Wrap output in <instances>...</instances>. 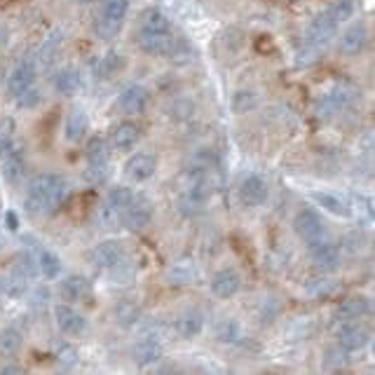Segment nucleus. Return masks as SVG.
Segmentation results:
<instances>
[{"mask_svg":"<svg viewBox=\"0 0 375 375\" xmlns=\"http://www.w3.org/2000/svg\"><path fill=\"white\" fill-rule=\"evenodd\" d=\"M69 195V183L59 174H40L28 183L24 207L30 216H50Z\"/></svg>","mask_w":375,"mask_h":375,"instance_id":"f257e3e1","label":"nucleus"},{"mask_svg":"<svg viewBox=\"0 0 375 375\" xmlns=\"http://www.w3.org/2000/svg\"><path fill=\"white\" fill-rule=\"evenodd\" d=\"M132 200H134V193L127 186L110 188L106 195V202H103V207L99 209V220L106 227L122 225V213H125V209Z\"/></svg>","mask_w":375,"mask_h":375,"instance_id":"f03ea898","label":"nucleus"},{"mask_svg":"<svg viewBox=\"0 0 375 375\" xmlns=\"http://www.w3.org/2000/svg\"><path fill=\"white\" fill-rule=\"evenodd\" d=\"M356 101H361L359 91L354 87H349V85H338V87H333L329 94H324L322 99H319L317 110H319V115H324V118H331V115H338V113H342V110L352 108Z\"/></svg>","mask_w":375,"mask_h":375,"instance_id":"7ed1b4c3","label":"nucleus"},{"mask_svg":"<svg viewBox=\"0 0 375 375\" xmlns=\"http://www.w3.org/2000/svg\"><path fill=\"white\" fill-rule=\"evenodd\" d=\"M0 174L8 183L21 181V176L26 174V152L17 139L0 150Z\"/></svg>","mask_w":375,"mask_h":375,"instance_id":"20e7f679","label":"nucleus"},{"mask_svg":"<svg viewBox=\"0 0 375 375\" xmlns=\"http://www.w3.org/2000/svg\"><path fill=\"white\" fill-rule=\"evenodd\" d=\"M152 220V204L146 198H134L127 204L125 213H122V225L132 232H141L150 225Z\"/></svg>","mask_w":375,"mask_h":375,"instance_id":"39448f33","label":"nucleus"},{"mask_svg":"<svg viewBox=\"0 0 375 375\" xmlns=\"http://www.w3.org/2000/svg\"><path fill=\"white\" fill-rule=\"evenodd\" d=\"M293 227H296L298 237L303 239L305 244H315L319 239L329 237L326 235V223L319 218V213L310 211V209H305V211L298 213L296 220H293Z\"/></svg>","mask_w":375,"mask_h":375,"instance_id":"423d86ee","label":"nucleus"},{"mask_svg":"<svg viewBox=\"0 0 375 375\" xmlns=\"http://www.w3.org/2000/svg\"><path fill=\"white\" fill-rule=\"evenodd\" d=\"M148 103H150V91L146 89L143 85H129V87L122 89L118 96V106L122 113H127V115L146 113Z\"/></svg>","mask_w":375,"mask_h":375,"instance_id":"0eeeda50","label":"nucleus"},{"mask_svg":"<svg viewBox=\"0 0 375 375\" xmlns=\"http://www.w3.org/2000/svg\"><path fill=\"white\" fill-rule=\"evenodd\" d=\"M155 171H157V157L150 155V152H134L125 162V174L134 183L148 181V178L155 176Z\"/></svg>","mask_w":375,"mask_h":375,"instance_id":"6e6552de","label":"nucleus"},{"mask_svg":"<svg viewBox=\"0 0 375 375\" xmlns=\"http://www.w3.org/2000/svg\"><path fill=\"white\" fill-rule=\"evenodd\" d=\"M242 291V277L235 268H223L211 277V293L216 298H235Z\"/></svg>","mask_w":375,"mask_h":375,"instance_id":"1a4fd4ad","label":"nucleus"},{"mask_svg":"<svg viewBox=\"0 0 375 375\" xmlns=\"http://www.w3.org/2000/svg\"><path fill=\"white\" fill-rule=\"evenodd\" d=\"M237 195H239V202H242V204L247 207V209H256V207L265 204L268 186H265V181H263L261 176L251 174V176L244 178L242 183H239Z\"/></svg>","mask_w":375,"mask_h":375,"instance_id":"9d476101","label":"nucleus"},{"mask_svg":"<svg viewBox=\"0 0 375 375\" xmlns=\"http://www.w3.org/2000/svg\"><path fill=\"white\" fill-rule=\"evenodd\" d=\"M54 322H57L59 331H64L66 335H80L87 329V319H85L76 307L59 303L54 305Z\"/></svg>","mask_w":375,"mask_h":375,"instance_id":"9b49d317","label":"nucleus"},{"mask_svg":"<svg viewBox=\"0 0 375 375\" xmlns=\"http://www.w3.org/2000/svg\"><path fill=\"white\" fill-rule=\"evenodd\" d=\"M338 345L345 347L347 352H356V349H364L368 345V340H371V333H368V329L364 324H354V322H347L342 324L340 329H338Z\"/></svg>","mask_w":375,"mask_h":375,"instance_id":"f8f14e48","label":"nucleus"},{"mask_svg":"<svg viewBox=\"0 0 375 375\" xmlns=\"http://www.w3.org/2000/svg\"><path fill=\"white\" fill-rule=\"evenodd\" d=\"M122 258H125V249H122V244L118 239H106V242L96 244L94 251H91V263L103 270L118 268L122 263Z\"/></svg>","mask_w":375,"mask_h":375,"instance_id":"ddd939ff","label":"nucleus"},{"mask_svg":"<svg viewBox=\"0 0 375 375\" xmlns=\"http://www.w3.org/2000/svg\"><path fill=\"white\" fill-rule=\"evenodd\" d=\"M338 33V24L331 19L329 12H322V15H317L315 19L310 21V26H307V40L312 42V45H329L331 40L335 38Z\"/></svg>","mask_w":375,"mask_h":375,"instance_id":"4468645a","label":"nucleus"},{"mask_svg":"<svg viewBox=\"0 0 375 375\" xmlns=\"http://www.w3.org/2000/svg\"><path fill=\"white\" fill-rule=\"evenodd\" d=\"M307 247H310L312 263H315L319 270H333L338 263H340V249H338V244L331 242L329 237L319 239L315 244H307Z\"/></svg>","mask_w":375,"mask_h":375,"instance_id":"2eb2a0df","label":"nucleus"},{"mask_svg":"<svg viewBox=\"0 0 375 375\" xmlns=\"http://www.w3.org/2000/svg\"><path fill=\"white\" fill-rule=\"evenodd\" d=\"M137 45L150 57H162L167 54L169 45H171V33L169 30H146L141 28L137 35Z\"/></svg>","mask_w":375,"mask_h":375,"instance_id":"dca6fc26","label":"nucleus"},{"mask_svg":"<svg viewBox=\"0 0 375 375\" xmlns=\"http://www.w3.org/2000/svg\"><path fill=\"white\" fill-rule=\"evenodd\" d=\"M35 82V64L33 61H21L19 66H15L12 73L8 76V94L15 99V96H19L24 89L30 87V85Z\"/></svg>","mask_w":375,"mask_h":375,"instance_id":"f3484780","label":"nucleus"},{"mask_svg":"<svg viewBox=\"0 0 375 375\" xmlns=\"http://www.w3.org/2000/svg\"><path fill=\"white\" fill-rule=\"evenodd\" d=\"M59 293H61V298H64L66 303H82V300H87V298H89L91 284H89L87 277H82V274H71V277H66V279L61 281Z\"/></svg>","mask_w":375,"mask_h":375,"instance_id":"a211bd4d","label":"nucleus"},{"mask_svg":"<svg viewBox=\"0 0 375 375\" xmlns=\"http://www.w3.org/2000/svg\"><path fill=\"white\" fill-rule=\"evenodd\" d=\"M366 45H368V28L364 26V24H354V26H349L345 33L340 35V40H338L340 52L349 54V57L364 52Z\"/></svg>","mask_w":375,"mask_h":375,"instance_id":"6ab92c4d","label":"nucleus"},{"mask_svg":"<svg viewBox=\"0 0 375 375\" xmlns=\"http://www.w3.org/2000/svg\"><path fill=\"white\" fill-rule=\"evenodd\" d=\"M162 354H164L162 342H159L157 338H152V335L139 340L137 345H134V349H132V356H134V361H137L139 366L157 364V361L162 359Z\"/></svg>","mask_w":375,"mask_h":375,"instance_id":"aec40b11","label":"nucleus"},{"mask_svg":"<svg viewBox=\"0 0 375 375\" xmlns=\"http://www.w3.org/2000/svg\"><path fill=\"white\" fill-rule=\"evenodd\" d=\"M200 277V265L193 258H178V261L167 270V279L174 286H188Z\"/></svg>","mask_w":375,"mask_h":375,"instance_id":"412c9836","label":"nucleus"},{"mask_svg":"<svg viewBox=\"0 0 375 375\" xmlns=\"http://www.w3.org/2000/svg\"><path fill=\"white\" fill-rule=\"evenodd\" d=\"M139 139H141V132L134 122H120V125L113 129V134H110V146L120 152H127V150H134Z\"/></svg>","mask_w":375,"mask_h":375,"instance_id":"4be33fe9","label":"nucleus"},{"mask_svg":"<svg viewBox=\"0 0 375 375\" xmlns=\"http://www.w3.org/2000/svg\"><path fill=\"white\" fill-rule=\"evenodd\" d=\"M89 129V118L87 113H85L82 108H73L69 110V115H66V122H64V134L66 139L71 141V143H80V141L85 139V134H87Z\"/></svg>","mask_w":375,"mask_h":375,"instance_id":"5701e85b","label":"nucleus"},{"mask_svg":"<svg viewBox=\"0 0 375 375\" xmlns=\"http://www.w3.org/2000/svg\"><path fill=\"white\" fill-rule=\"evenodd\" d=\"M174 326L178 335L190 340V338H198L202 333V329H204V317H202V312L198 310H186L183 315H178Z\"/></svg>","mask_w":375,"mask_h":375,"instance_id":"b1692460","label":"nucleus"},{"mask_svg":"<svg viewBox=\"0 0 375 375\" xmlns=\"http://www.w3.org/2000/svg\"><path fill=\"white\" fill-rule=\"evenodd\" d=\"M52 82H54V89L64 96H76L80 91V87H82V78H80V73L76 69H71V66L59 69L57 73H54Z\"/></svg>","mask_w":375,"mask_h":375,"instance_id":"393cba45","label":"nucleus"},{"mask_svg":"<svg viewBox=\"0 0 375 375\" xmlns=\"http://www.w3.org/2000/svg\"><path fill=\"white\" fill-rule=\"evenodd\" d=\"M368 312H371V300H368L366 296L347 298V300H342L340 307H338V317H340V319H349V322L366 317Z\"/></svg>","mask_w":375,"mask_h":375,"instance_id":"a878e982","label":"nucleus"},{"mask_svg":"<svg viewBox=\"0 0 375 375\" xmlns=\"http://www.w3.org/2000/svg\"><path fill=\"white\" fill-rule=\"evenodd\" d=\"M207 198H202L198 193H190V190H181V198H178V213L183 218H198L204 211Z\"/></svg>","mask_w":375,"mask_h":375,"instance_id":"bb28decb","label":"nucleus"},{"mask_svg":"<svg viewBox=\"0 0 375 375\" xmlns=\"http://www.w3.org/2000/svg\"><path fill=\"white\" fill-rule=\"evenodd\" d=\"M167 57L174 66H188L195 61V47L190 45V40H186V38H176V40L171 38Z\"/></svg>","mask_w":375,"mask_h":375,"instance_id":"cd10ccee","label":"nucleus"},{"mask_svg":"<svg viewBox=\"0 0 375 375\" xmlns=\"http://www.w3.org/2000/svg\"><path fill=\"white\" fill-rule=\"evenodd\" d=\"M35 261H38V272L47 279H57L61 272V258L57 254H52L50 249H35Z\"/></svg>","mask_w":375,"mask_h":375,"instance_id":"c85d7f7f","label":"nucleus"},{"mask_svg":"<svg viewBox=\"0 0 375 375\" xmlns=\"http://www.w3.org/2000/svg\"><path fill=\"white\" fill-rule=\"evenodd\" d=\"M188 169L190 171H213V169H220L218 155L211 148L195 150L193 155H190V159H188Z\"/></svg>","mask_w":375,"mask_h":375,"instance_id":"c756f323","label":"nucleus"},{"mask_svg":"<svg viewBox=\"0 0 375 375\" xmlns=\"http://www.w3.org/2000/svg\"><path fill=\"white\" fill-rule=\"evenodd\" d=\"M113 315H115V319H118L120 326L132 329V326H137L141 322V307L134 303V300H120V303L115 305Z\"/></svg>","mask_w":375,"mask_h":375,"instance_id":"7c9ffc66","label":"nucleus"},{"mask_svg":"<svg viewBox=\"0 0 375 375\" xmlns=\"http://www.w3.org/2000/svg\"><path fill=\"white\" fill-rule=\"evenodd\" d=\"M312 200H315L322 209H326L329 213H333V216H349L347 202L340 200L333 193H312Z\"/></svg>","mask_w":375,"mask_h":375,"instance_id":"2f4dec72","label":"nucleus"},{"mask_svg":"<svg viewBox=\"0 0 375 375\" xmlns=\"http://www.w3.org/2000/svg\"><path fill=\"white\" fill-rule=\"evenodd\" d=\"M122 66H125V61H122L120 54L118 52H108L94 64V76L101 78V80H108V78H113L118 71H122Z\"/></svg>","mask_w":375,"mask_h":375,"instance_id":"473e14b6","label":"nucleus"},{"mask_svg":"<svg viewBox=\"0 0 375 375\" xmlns=\"http://www.w3.org/2000/svg\"><path fill=\"white\" fill-rule=\"evenodd\" d=\"M0 291H3V296L8 298H19L26 293V277L21 272H12L8 277H3L0 279Z\"/></svg>","mask_w":375,"mask_h":375,"instance_id":"72a5a7b5","label":"nucleus"},{"mask_svg":"<svg viewBox=\"0 0 375 375\" xmlns=\"http://www.w3.org/2000/svg\"><path fill=\"white\" fill-rule=\"evenodd\" d=\"M89 164H108V143L103 137H91L87 141V148H85Z\"/></svg>","mask_w":375,"mask_h":375,"instance_id":"f704fd0d","label":"nucleus"},{"mask_svg":"<svg viewBox=\"0 0 375 375\" xmlns=\"http://www.w3.org/2000/svg\"><path fill=\"white\" fill-rule=\"evenodd\" d=\"M21 333L17 329H3L0 331V354L3 356H12L19 352L21 347Z\"/></svg>","mask_w":375,"mask_h":375,"instance_id":"c9c22d12","label":"nucleus"},{"mask_svg":"<svg viewBox=\"0 0 375 375\" xmlns=\"http://www.w3.org/2000/svg\"><path fill=\"white\" fill-rule=\"evenodd\" d=\"M331 15V19H333L338 26H340L342 21H349L354 17V3L352 0H338V3L331 5L329 10H326Z\"/></svg>","mask_w":375,"mask_h":375,"instance_id":"e433bc0d","label":"nucleus"},{"mask_svg":"<svg viewBox=\"0 0 375 375\" xmlns=\"http://www.w3.org/2000/svg\"><path fill=\"white\" fill-rule=\"evenodd\" d=\"M120 28H122V21L110 19V17H103V15H101V19H96V24H94V30L101 40H113L115 35L120 33Z\"/></svg>","mask_w":375,"mask_h":375,"instance_id":"4c0bfd02","label":"nucleus"},{"mask_svg":"<svg viewBox=\"0 0 375 375\" xmlns=\"http://www.w3.org/2000/svg\"><path fill=\"white\" fill-rule=\"evenodd\" d=\"M141 28L146 30H169L171 28V21L167 15H162L159 10H150L143 15V24H141Z\"/></svg>","mask_w":375,"mask_h":375,"instance_id":"58836bf2","label":"nucleus"},{"mask_svg":"<svg viewBox=\"0 0 375 375\" xmlns=\"http://www.w3.org/2000/svg\"><path fill=\"white\" fill-rule=\"evenodd\" d=\"M15 101H17V108L30 110V108H35V106H40V103H42V91L35 87V85H30V87L24 89L19 96H15Z\"/></svg>","mask_w":375,"mask_h":375,"instance_id":"ea45409f","label":"nucleus"},{"mask_svg":"<svg viewBox=\"0 0 375 375\" xmlns=\"http://www.w3.org/2000/svg\"><path fill=\"white\" fill-rule=\"evenodd\" d=\"M326 368H333V371H340V368H345L349 364V352L345 347H331L326 349V359H324Z\"/></svg>","mask_w":375,"mask_h":375,"instance_id":"a19ab883","label":"nucleus"},{"mask_svg":"<svg viewBox=\"0 0 375 375\" xmlns=\"http://www.w3.org/2000/svg\"><path fill=\"white\" fill-rule=\"evenodd\" d=\"M216 340L218 342H235L239 340V324L235 319H223L216 326Z\"/></svg>","mask_w":375,"mask_h":375,"instance_id":"79ce46f5","label":"nucleus"},{"mask_svg":"<svg viewBox=\"0 0 375 375\" xmlns=\"http://www.w3.org/2000/svg\"><path fill=\"white\" fill-rule=\"evenodd\" d=\"M129 12V0H103V17L122 21Z\"/></svg>","mask_w":375,"mask_h":375,"instance_id":"37998d69","label":"nucleus"},{"mask_svg":"<svg viewBox=\"0 0 375 375\" xmlns=\"http://www.w3.org/2000/svg\"><path fill=\"white\" fill-rule=\"evenodd\" d=\"M59 47H61V30H54V33H50V38H47L45 42H42V50H40V61H52L54 54L59 52Z\"/></svg>","mask_w":375,"mask_h":375,"instance_id":"c03bdc74","label":"nucleus"},{"mask_svg":"<svg viewBox=\"0 0 375 375\" xmlns=\"http://www.w3.org/2000/svg\"><path fill=\"white\" fill-rule=\"evenodd\" d=\"M195 113V106L190 99H176L171 103V115H174L176 120H190Z\"/></svg>","mask_w":375,"mask_h":375,"instance_id":"a18cd8bd","label":"nucleus"},{"mask_svg":"<svg viewBox=\"0 0 375 375\" xmlns=\"http://www.w3.org/2000/svg\"><path fill=\"white\" fill-rule=\"evenodd\" d=\"M232 106H235L237 113H244V110H251L256 106V96L254 91H237L235 99H232Z\"/></svg>","mask_w":375,"mask_h":375,"instance_id":"49530a36","label":"nucleus"},{"mask_svg":"<svg viewBox=\"0 0 375 375\" xmlns=\"http://www.w3.org/2000/svg\"><path fill=\"white\" fill-rule=\"evenodd\" d=\"M277 312H279V305H277L272 298L263 300V303L258 305V319H261L263 324H270V322H272V319L277 317Z\"/></svg>","mask_w":375,"mask_h":375,"instance_id":"de8ad7c7","label":"nucleus"},{"mask_svg":"<svg viewBox=\"0 0 375 375\" xmlns=\"http://www.w3.org/2000/svg\"><path fill=\"white\" fill-rule=\"evenodd\" d=\"M15 141V120L12 118H3L0 120V150L8 143Z\"/></svg>","mask_w":375,"mask_h":375,"instance_id":"09e8293b","label":"nucleus"},{"mask_svg":"<svg viewBox=\"0 0 375 375\" xmlns=\"http://www.w3.org/2000/svg\"><path fill=\"white\" fill-rule=\"evenodd\" d=\"M59 364L64 366V368L76 366L78 364V352H76V349H71V347H64L59 352Z\"/></svg>","mask_w":375,"mask_h":375,"instance_id":"8fccbe9b","label":"nucleus"},{"mask_svg":"<svg viewBox=\"0 0 375 375\" xmlns=\"http://www.w3.org/2000/svg\"><path fill=\"white\" fill-rule=\"evenodd\" d=\"M5 220H8V227L10 230H17V227H19V220H17V216L12 211H8L5 213Z\"/></svg>","mask_w":375,"mask_h":375,"instance_id":"3c124183","label":"nucleus"},{"mask_svg":"<svg viewBox=\"0 0 375 375\" xmlns=\"http://www.w3.org/2000/svg\"><path fill=\"white\" fill-rule=\"evenodd\" d=\"M21 371H24L21 366H5V368H3V371H0V373H21Z\"/></svg>","mask_w":375,"mask_h":375,"instance_id":"603ef678","label":"nucleus"},{"mask_svg":"<svg viewBox=\"0 0 375 375\" xmlns=\"http://www.w3.org/2000/svg\"><path fill=\"white\" fill-rule=\"evenodd\" d=\"M76 3H80V5H87V3H91V0H76Z\"/></svg>","mask_w":375,"mask_h":375,"instance_id":"864d4df0","label":"nucleus"},{"mask_svg":"<svg viewBox=\"0 0 375 375\" xmlns=\"http://www.w3.org/2000/svg\"><path fill=\"white\" fill-rule=\"evenodd\" d=\"M0 249H5V239L3 237H0Z\"/></svg>","mask_w":375,"mask_h":375,"instance_id":"5fc2aeb1","label":"nucleus"},{"mask_svg":"<svg viewBox=\"0 0 375 375\" xmlns=\"http://www.w3.org/2000/svg\"><path fill=\"white\" fill-rule=\"evenodd\" d=\"M3 78H5V73H3V69H0V82H3Z\"/></svg>","mask_w":375,"mask_h":375,"instance_id":"6e6d98bb","label":"nucleus"},{"mask_svg":"<svg viewBox=\"0 0 375 375\" xmlns=\"http://www.w3.org/2000/svg\"><path fill=\"white\" fill-rule=\"evenodd\" d=\"M0 298H3V291H0Z\"/></svg>","mask_w":375,"mask_h":375,"instance_id":"4d7b16f0","label":"nucleus"}]
</instances>
